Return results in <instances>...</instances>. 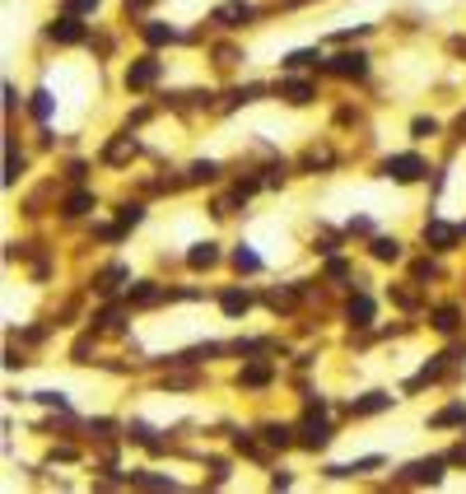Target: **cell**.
Segmentation results:
<instances>
[{
  "instance_id": "obj_1",
  "label": "cell",
  "mask_w": 466,
  "mask_h": 494,
  "mask_svg": "<svg viewBox=\"0 0 466 494\" xmlns=\"http://www.w3.org/2000/svg\"><path fill=\"white\" fill-rule=\"evenodd\" d=\"M383 173H387V177H396V182H415L419 173H424V164H419L415 154H396V159H387V164H383Z\"/></svg>"
},
{
  "instance_id": "obj_21",
  "label": "cell",
  "mask_w": 466,
  "mask_h": 494,
  "mask_svg": "<svg viewBox=\"0 0 466 494\" xmlns=\"http://www.w3.org/2000/svg\"><path fill=\"white\" fill-rule=\"evenodd\" d=\"M19 177V154H15V145H5V182H15Z\"/></svg>"
},
{
  "instance_id": "obj_25",
  "label": "cell",
  "mask_w": 466,
  "mask_h": 494,
  "mask_svg": "<svg viewBox=\"0 0 466 494\" xmlns=\"http://www.w3.org/2000/svg\"><path fill=\"white\" fill-rule=\"evenodd\" d=\"M266 443L284 448V443H289V429H280V424H266Z\"/></svg>"
},
{
  "instance_id": "obj_16",
  "label": "cell",
  "mask_w": 466,
  "mask_h": 494,
  "mask_svg": "<svg viewBox=\"0 0 466 494\" xmlns=\"http://www.w3.org/2000/svg\"><path fill=\"white\" fill-rule=\"evenodd\" d=\"M145 38H150V42H154V47H163V42H172L177 33H172L168 24H145Z\"/></svg>"
},
{
  "instance_id": "obj_24",
  "label": "cell",
  "mask_w": 466,
  "mask_h": 494,
  "mask_svg": "<svg viewBox=\"0 0 466 494\" xmlns=\"http://www.w3.org/2000/svg\"><path fill=\"white\" fill-rule=\"evenodd\" d=\"M33 117H51V93H33Z\"/></svg>"
},
{
  "instance_id": "obj_10",
  "label": "cell",
  "mask_w": 466,
  "mask_h": 494,
  "mask_svg": "<svg viewBox=\"0 0 466 494\" xmlns=\"http://www.w3.org/2000/svg\"><path fill=\"white\" fill-rule=\"evenodd\" d=\"M186 262L196 266V271H205V266H215V262H219V247H215V243H201V247H191V257H186Z\"/></svg>"
},
{
  "instance_id": "obj_27",
  "label": "cell",
  "mask_w": 466,
  "mask_h": 494,
  "mask_svg": "<svg viewBox=\"0 0 466 494\" xmlns=\"http://www.w3.org/2000/svg\"><path fill=\"white\" fill-rule=\"evenodd\" d=\"M131 298H136V303H154L159 289H154V285H136V289H131Z\"/></svg>"
},
{
  "instance_id": "obj_18",
  "label": "cell",
  "mask_w": 466,
  "mask_h": 494,
  "mask_svg": "<svg viewBox=\"0 0 466 494\" xmlns=\"http://www.w3.org/2000/svg\"><path fill=\"white\" fill-rule=\"evenodd\" d=\"M243 383H248V387L271 383V369H266V364H248V369H243Z\"/></svg>"
},
{
  "instance_id": "obj_7",
  "label": "cell",
  "mask_w": 466,
  "mask_h": 494,
  "mask_svg": "<svg viewBox=\"0 0 466 494\" xmlns=\"http://www.w3.org/2000/svg\"><path fill=\"white\" fill-rule=\"evenodd\" d=\"M387 406H392L387 392H369V397H364V401H355L350 411H355V415H373V411H387Z\"/></svg>"
},
{
  "instance_id": "obj_29",
  "label": "cell",
  "mask_w": 466,
  "mask_h": 494,
  "mask_svg": "<svg viewBox=\"0 0 466 494\" xmlns=\"http://www.w3.org/2000/svg\"><path fill=\"white\" fill-rule=\"evenodd\" d=\"M140 215H145L140 205H126V210H122V224H140Z\"/></svg>"
},
{
  "instance_id": "obj_28",
  "label": "cell",
  "mask_w": 466,
  "mask_h": 494,
  "mask_svg": "<svg viewBox=\"0 0 466 494\" xmlns=\"http://www.w3.org/2000/svg\"><path fill=\"white\" fill-rule=\"evenodd\" d=\"M38 401H47V406H56V411H65V397H61V392H38Z\"/></svg>"
},
{
  "instance_id": "obj_30",
  "label": "cell",
  "mask_w": 466,
  "mask_h": 494,
  "mask_svg": "<svg viewBox=\"0 0 466 494\" xmlns=\"http://www.w3.org/2000/svg\"><path fill=\"white\" fill-rule=\"evenodd\" d=\"M191 177H196V182H201V177H215V164H196V168H191Z\"/></svg>"
},
{
  "instance_id": "obj_19",
  "label": "cell",
  "mask_w": 466,
  "mask_h": 494,
  "mask_svg": "<svg viewBox=\"0 0 466 494\" xmlns=\"http://www.w3.org/2000/svg\"><path fill=\"white\" fill-rule=\"evenodd\" d=\"M89 205H93V196H89V191H75V196L65 201V215H84Z\"/></svg>"
},
{
  "instance_id": "obj_22",
  "label": "cell",
  "mask_w": 466,
  "mask_h": 494,
  "mask_svg": "<svg viewBox=\"0 0 466 494\" xmlns=\"http://www.w3.org/2000/svg\"><path fill=\"white\" fill-rule=\"evenodd\" d=\"M462 420H466V406H448V411H443L434 424H462Z\"/></svg>"
},
{
  "instance_id": "obj_11",
  "label": "cell",
  "mask_w": 466,
  "mask_h": 494,
  "mask_svg": "<svg viewBox=\"0 0 466 494\" xmlns=\"http://www.w3.org/2000/svg\"><path fill=\"white\" fill-rule=\"evenodd\" d=\"M219 303H224V312H229V317H238V312H248V308H252V298H248L243 289H229L224 298H219Z\"/></svg>"
},
{
  "instance_id": "obj_5",
  "label": "cell",
  "mask_w": 466,
  "mask_h": 494,
  "mask_svg": "<svg viewBox=\"0 0 466 494\" xmlns=\"http://www.w3.org/2000/svg\"><path fill=\"white\" fill-rule=\"evenodd\" d=\"M424 243L452 247V243H457V229H452V224H443V219H434V224H424Z\"/></svg>"
},
{
  "instance_id": "obj_20",
  "label": "cell",
  "mask_w": 466,
  "mask_h": 494,
  "mask_svg": "<svg viewBox=\"0 0 466 494\" xmlns=\"http://www.w3.org/2000/svg\"><path fill=\"white\" fill-rule=\"evenodd\" d=\"M434 326H438V331H452V326H457V308H438L434 312Z\"/></svg>"
},
{
  "instance_id": "obj_17",
  "label": "cell",
  "mask_w": 466,
  "mask_h": 494,
  "mask_svg": "<svg viewBox=\"0 0 466 494\" xmlns=\"http://www.w3.org/2000/svg\"><path fill=\"white\" fill-rule=\"evenodd\" d=\"M233 266H238V271H262V257L248 252V247H238V252H233Z\"/></svg>"
},
{
  "instance_id": "obj_12",
  "label": "cell",
  "mask_w": 466,
  "mask_h": 494,
  "mask_svg": "<svg viewBox=\"0 0 466 494\" xmlns=\"http://www.w3.org/2000/svg\"><path fill=\"white\" fill-rule=\"evenodd\" d=\"M326 438H331V429H326L322 420H308V424H303V443H308V448H322Z\"/></svg>"
},
{
  "instance_id": "obj_8",
  "label": "cell",
  "mask_w": 466,
  "mask_h": 494,
  "mask_svg": "<svg viewBox=\"0 0 466 494\" xmlns=\"http://www.w3.org/2000/svg\"><path fill=\"white\" fill-rule=\"evenodd\" d=\"M131 154H136V140H131V136H117L108 145V154H103V159H108V164H126Z\"/></svg>"
},
{
  "instance_id": "obj_3",
  "label": "cell",
  "mask_w": 466,
  "mask_h": 494,
  "mask_svg": "<svg viewBox=\"0 0 466 494\" xmlns=\"http://www.w3.org/2000/svg\"><path fill=\"white\" fill-rule=\"evenodd\" d=\"M331 70H336V75H345V79H359L364 70H369V61H364L359 51H341V56L331 61Z\"/></svg>"
},
{
  "instance_id": "obj_31",
  "label": "cell",
  "mask_w": 466,
  "mask_h": 494,
  "mask_svg": "<svg viewBox=\"0 0 466 494\" xmlns=\"http://www.w3.org/2000/svg\"><path fill=\"white\" fill-rule=\"evenodd\" d=\"M70 10H98V0H65Z\"/></svg>"
},
{
  "instance_id": "obj_23",
  "label": "cell",
  "mask_w": 466,
  "mask_h": 494,
  "mask_svg": "<svg viewBox=\"0 0 466 494\" xmlns=\"http://www.w3.org/2000/svg\"><path fill=\"white\" fill-rule=\"evenodd\" d=\"M136 485H150V490H172V480L168 476H131Z\"/></svg>"
},
{
  "instance_id": "obj_9",
  "label": "cell",
  "mask_w": 466,
  "mask_h": 494,
  "mask_svg": "<svg viewBox=\"0 0 466 494\" xmlns=\"http://www.w3.org/2000/svg\"><path fill=\"white\" fill-rule=\"evenodd\" d=\"M280 98H284V103H308V98H312V84L289 79V84H280Z\"/></svg>"
},
{
  "instance_id": "obj_32",
  "label": "cell",
  "mask_w": 466,
  "mask_h": 494,
  "mask_svg": "<svg viewBox=\"0 0 466 494\" xmlns=\"http://www.w3.org/2000/svg\"><path fill=\"white\" fill-rule=\"evenodd\" d=\"M145 5H154V0H126V10H145Z\"/></svg>"
},
{
  "instance_id": "obj_13",
  "label": "cell",
  "mask_w": 466,
  "mask_h": 494,
  "mask_svg": "<svg viewBox=\"0 0 466 494\" xmlns=\"http://www.w3.org/2000/svg\"><path fill=\"white\" fill-rule=\"evenodd\" d=\"M350 322H355V326H369V322H373V303L364 298V294H359V298H350Z\"/></svg>"
},
{
  "instance_id": "obj_26",
  "label": "cell",
  "mask_w": 466,
  "mask_h": 494,
  "mask_svg": "<svg viewBox=\"0 0 466 494\" xmlns=\"http://www.w3.org/2000/svg\"><path fill=\"white\" fill-rule=\"evenodd\" d=\"M126 276V271H122V266H112V271H108V276H103V280H98V289H103V294H112V289H117V280H122Z\"/></svg>"
},
{
  "instance_id": "obj_2",
  "label": "cell",
  "mask_w": 466,
  "mask_h": 494,
  "mask_svg": "<svg viewBox=\"0 0 466 494\" xmlns=\"http://www.w3.org/2000/svg\"><path fill=\"white\" fill-rule=\"evenodd\" d=\"M154 79H159V61L145 56V61H136L131 70H126V89H150Z\"/></svg>"
},
{
  "instance_id": "obj_15",
  "label": "cell",
  "mask_w": 466,
  "mask_h": 494,
  "mask_svg": "<svg viewBox=\"0 0 466 494\" xmlns=\"http://www.w3.org/2000/svg\"><path fill=\"white\" fill-rule=\"evenodd\" d=\"M438 476H443V462H438V457L434 462H415L410 466V480H438Z\"/></svg>"
},
{
  "instance_id": "obj_6",
  "label": "cell",
  "mask_w": 466,
  "mask_h": 494,
  "mask_svg": "<svg viewBox=\"0 0 466 494\" xmlns=\"http://www.w3.org/2000/svg\"><path fill=\"white\" fill-rule=\"evenodd\" d=\"M47 33H51L56 42H79V38H84V29H79V19H70V15H65V19H56V24H51Z\"/></svg>"
},
{
  "instance_id": "obj_4",
  "label": "cell",
  "mask_w": 466,
  "mask_h": 494,
  "mask_svg": "<svg viewBox=\"0 0 466 494\" xmlns=\"http://www.w3.org/2000/svg\"><path fill=\"white\" fill-rule=\"evenodd\" d=\"M243 19H252V5H243V0H229V5H219V10H215V24H224V29L243 24Z\"/></svg>"
},
{
  "instance_id": "obj_14",
  "label": "cell",
  "mask_w": 466,
  "mask_h": 494,
  "mask_svg": "<svg viewBox=\"0 0 466 494\" xmlns=\"http://www.w3.org/2000/svg\"><path fill=\"white\" fill-rule=\"evenodd\" d=\"M373 257H378V262H396V257H401V243H396V238H373Z\"/></svg>"
}]
</instances>
